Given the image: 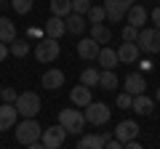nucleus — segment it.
<instances>
[{
	"label": "nucleus",
	"mask_w": 160,
	"mask_h": 149,
	"mask_svg": "<svg viewBox=\"0 0 160 149\" xmlns=\"http://www.w3.org/2000/svg\"><path fill=\"white\" fill-rule=\"evenodd\" d=\"M40 136H43V128H40V123L35 120V117H24L22 123H16V141L19 144L29 147V144H35Z\"/></svg>",
	"instance_id": "nucleus-1"
},
{
	"label": "nucleus",
	"mask_w": 160,
	"mask_h": 149,
	"mask_svg": "<svg viewBox=\"0 0 160 149\" xmlns=\"http://www.w3.org/2000/svg\"><path fill=\"white\" fill-rule=\"evenodd\" d=\"M59 53H62V48H59V40H56V37H48V35H46V37H40L38 46H35V59H38V61H43V64L56 61Z\"/></svg>",
	"instance_id": "nucleus-2"
},
{
	"label": "nucleus",
	"mask_w": 160,
	"mask_h": 149,
	"mask_svg": "<svg viewBox=\"0 0 160 149\" xmlns=\"http://www.w3.org/2000/svg\"><path fill=\"white\" fill-rule=\"evenodd\" d=\"M59 123L67 128V133H80L88 120H86V112H80V109H62L59 112Z\"/></svg>",
	"instance_id": "nucleus-3"
},
{
	"label": "nucleus",
	"mask_w": 160,
	"mask_h": 149,
	"mask_svg": "<svg viewBox=\"0 0 160 149\" xmlns=\"http://www.w3.org/2000/svg\"><path fill=\"white\" fill-rule=\"evenodd\" d=\"M16 109H19V115H22V117H35L40 112V96H38V93H32V91L19 93Z\"/></svg>",
	"instance_id": "nucleus-4"
},
{
	"label": "nucleus",
	"mask_w": 160,
	"mask_h": 149,
	"mask_svg": "<svg viewBox=\"0 0 160 149\" xmlns=\"http://www.w3.org/2000/svg\"><path fill=\"white\" fill-rule=\"evenodd\" d=\"M109 115H112V109L104 101H91L86 107V120L91 123V125H104V123H109Z\"/></svg>",
	"instance_id": "nucleus-5"
},
{
	"label": "nucleus",
	"mask_w": 160,
	"mask_h": 149,
	"mask_svg": "<svg viewBox=\"0 0 160 149\" xmlns=\"http://www.w3.org/2000/svg\"><path fill=\"white\" fill-rule=\"evenodd\" d=\"M40 138H43V147L46 149H59L64 144V138H67V128H64L62 123H59V125H48Z\"/></svg>",
	"instance_id": "nucleus-6"
},
{
	"label": "nucleus",
	"mask_w": 160,
	"mask_h": 149,
	"mask_svg": "<svg viewBox=\"0 0 160 149\" xmlns=\"http://www.w3.org/2000/svg\"><path fill=\"white\" fill-rule=\"evenodd\" d=\"M131 6H133V0H104L107 19H112V22H123Z\"/></svg>",
	"instance_id": "nucleus-7"
},
{
	"label": "nucleus",
	"mask_w": 160,
	"mask_h": 149,
	"mask_svg": "<svg viewBox=\"0 0 160 149\" xmlns=\"http://www.w3.org/2000/svg\"><path fill=\"white\" fill-rule=\"evenodd\" d=\"M16 120H19V109H16V104L3 101V107H0V133L11 131V128L16 125Z\"/></svg>",
	"instance_id": "nucleus-8"
},
{
	"label": "nucleus",
	"mask_w": 160,
	"mask_h": 149,
	"mask_svg": "<svg viewBox=\"0 0 160 149\" xmlns=\"http://www.w3.org/2000/svg\"><path fill=\"white\" fill-rule=\"evenodd\" d=\"M115 136V131H104V133H91V136H83L78 141V147L80 149H102V147H107V141Z\"/></svg>",
	"instance_id": "nucleus-9"
},
{
	"label": "nucleus",
	"mask_w": 160,
	"mask_h": 149,
	"mask_svg": "<svg viewBox=\"0 0 160 149\" xmlns=\"http://www.w3.org/2000/svg\"><path fill=\"white\" fill-rule=\"evenodd\" d=\"M99 51H102V43H96L93 37H83V40L78 43V56L86 59V61H93V59L99 56Z\"/></svg>",
	"instance_id": "nucleus-10"
},
{
	"label": "nucleus",
	"mask_w": 160,
	"mask_h": 149,
	"mask_svg": "<svg viewBox=\"0 0 160 149\" xmlns=\"http://www.w3.org/2000/svg\"><path fill=\"white\" fill-rule=\"evenodd\" d=\"M139 53H142V48H139L133 40H123V46H118V56H120V61H123V64L139 61Z\"/></svg>",
	"instance_id": "nucleus-11"
},
{
	"label": "nucleus",
	"mask_w": 160,
	"mask_h": 149,
	"mask_svg": "<svg viewBox=\"0 0 160 149\" xmlns=\"http://www.w3.org/2000/svg\"><path fill=\"white\" fill-rule=\"evenodd\" d=\"M136 133H139V125L133 120H123V123H118V128H115V138H120L123 144L131 141V138H136Z\"/></svg>",
	"instance_id": "nucleus-12"
},
{
	"label": "nucleus",
	"mask_w": 160,
	"mask_h": 149,
	"mask_svg": "<svg viewBox=\"0 0 160 149\" xmlns=\"http://www.w3.org/2000/svg\"><path fill=\"white\" fill-rule=\"evenodd\" d=\"M96 61H99V67H104V69H115L118 61H120V56H118V51H112V46H102Z\"/></svg>",
	"instance_id": "nucleus-13"
},
{
	"label": "nucleus",
	"mask_w": 160,
	"mask_h": 149,
	"mask_svg": "<svg viewBox=\"0 0 160 149\" xmlns=\"http://www.w3.org/2000/svg\"><path fill=\"white\" fill-rule=\"evenodd\" d=\"M69 101H72L75 107H83V109H86L88 104H91V88L80 83L78 88H72V91H69Z\"/></svg>",
	"instance_id": "nucleus-14"
},
{
	"label": "nucleus",
	"mask_w": 160,
	"mask_h": 149,
	"mask_svg": "<svg viewBox=\"0 0 160 149\" xmlns=\"http://www.w3.org/2000/svg\"><path fill=\"white\" fill-rule=\"evenodd\" d=\"M62 85H64V72L62 69H48L43 74V88L46 91H59Z\"/></svg>",
	"instance_id": "nucleus-15"
},
{
	"label": "nucleus",
	"mask_w": 160,
	"mask_h": 149,
	"mask_svg": "<svg viewBox=\"0 0 160 149\" xmlns=\"http://www.w3.org/2000/svg\"><path fill=\"white\" fill-rule=\"evenodd\" d=\"M144 88H147V80H144L142 72H131L126 77V91L133 93V96H139V93H144Z\"/></svg>",
	"instance_id": "nucleus-16"
},
{
	"label": "nucleus",
	"mask_w": 160,
	"mask_h": 149,
	"mask_svg": "<svg viewBox=\"0 0 160 149\" xmlns=\"http://www.w3.org/2000/svg\"><path fill=\"white\" fill-rule=\"evenodd\" d=\"M46 35L48 37H62V35H67V22H64V16H51L46 24Z\"/></svg>",
	"instance_id": "nucleus-17"
},
{
	"label": "nucleus",
	"mask_w": 160,
	"mask_h": 149,
	"mask_svg": "<svg viewBox=\"0 0 160 149\" xmlns=\"http://www.w3.org/2000/svg\"><path fill=\"white\" fill-rule=\"evenodd\" d=\"M86 27H88V22H86V16H83V13H69L67 16V32L69 35H83L86 32Z\"/></svg>",
	"instance_id": "nucleus-18"
},
{
	"label": "nucleus",
	"mask_w": 160,
	"mask_h": 149,
	"mask_svg": "<svg viewBox=\"0 0 160 149\" xmlns=\"http://www.w3.org/2000/svg\"><path fill=\"white\" fill-rule=\"evenodd\" d=\"M91 37L96 43H102V46H107V43H112V29L107 27V24H91Z\"/></svg>",
	"instance_id": "nucleus-19"
},
{
	"label": "nucleus",
	"mask_w": 160,
	"mask_h": 149,
	"mask_svg": "<svg viewBox=\"0 0 160 149\" xmlns=\"http://www.w3.org/2000/svg\"><path fill=\"white\" fill-rule=\"evenodd\" d=\"M16 40V24L11 22V19H3L0 16V43H11Z\"/></svg>",
	"instance_id": "nucleus-20"
},
{
	"label": "nucleus",
	"mask_w": 160,
	"mask_h": 149,
	"mask_svg": "<svg viewBox=\"0 0 160 149\" xmlns=\"http://www.w3.org/2000/svg\"><path fill=\"white\" fill-rule=\"evenodd\" d=\"M147 16H149V13L144 11L142 6H131V8H128V13H126L128 24H133V27H142V24L147 22Z\"/></svg>",
	"instance_id": "nucleus-21"
},
{
	"label": "nucleus",
	"mask_w": 160,
	"mask_h": 149,
	"mask_svg": "<svg viewBox=\"0 0 160 149\" xmlns=\"http://www.w3.org/2000/svg\"><path fill=\"white\" fill-rule=\"evenodd\" d=\"M131 109L136 115H149V112H152V99L144 96V93H139V96H133V107Z\"/></svg>",
	"instance_id": "nucleus-22"
},
{
	"label": "nucleus",
	"mask_w": 160,
	"mask_h": 149,
	"mask_svg": "<svg viewBox=\"0 0 160 149\" xmlns=\"http://www.w3.org/2000/svg\"><path fill=\"white\" fill-rule=\"evenodd\" d=\"M51 13L53 16H69L72 13V0H51Z\"/></svg>",
	"instance_id": "nucleus-23"
},
{
	"label": "nucleus",
	"mask_w": 160,
	"mask_h": 149,
	"mask_svg": "<svg viewBox=\"0 0 160 149\" xmlns=\"http://www.w3.org/2000/svg\"><path fill=\"white\" fill-rule=\"evenodd\" d=\"M99 88H104V91H115V88H118V74H115L112 69H104L102 77H99Z\"/></svg>",
	"instance_id": "nucleus-24"
},
{
	"label": "nucleus",
	"mask_w": 160,
	"mask_h": 149,
	"mask_svg": "<svg viewBox=\"0 0 160 149\" xmlns=\"http://www.w3.org/2000/svg\"><path fill=\"white\" fill-rule=\"evenodd\" d=\"M152 35H155V29H139V37H136V46L142 48L144 53H149V48H152Z\"/></svg>",
	"instance_id": "nucleus-25"
},
{
	"label": "nucleus",
	"mask_w": 160,
	"mask_h": 149,
	"mask_svg": "<svg viewBox=\"0 0 160 149\" xmlns=\"http://www.w3.org/2000/svg\"><path fill=\"white\" fill-rule=\"evenodd\" d=\"M86 16H88V22H91V24H102L104 19H107V8H104V6H91Z\"/></svg>",
	"instance_id": "nucleus-26"
},
{
	"label": "nucleus",
	"mask_w": 160,
	"mask_h": 149,
	"mask_svg": "<svg viewBox=\"0 0 160 149\" xmlns=\"http://www.w3.org/2000/svg\"><path fill=\"white\" fill-rule=\"evenodd\" d=\"M99 77H102V72H99V69H83L80 83H83V85H88V88H93V85H99Z\"/></svg>",
	"instance_id": "nucleus-27"
},
{
	"label": "nucleus",
	"mask_w": 160,
	"mask_h": 149,
	"mask_svg": "<svg viewBox=\"0 0 160 149\" xmlns=\"http://www.w3.org/2000/svg\"><path fill=\"white\" fill-rule=\"evenodd\" d=\"M27 51H29L27 40H19V37H16V40L11 43V53H13V56H19V59H22V56H27Z\"/></svg>",
	"instance_id": "nucleus-28"
},
{
	"label": "nucleus",
	"mask_w": 160,
	"mask_h": 149,
	"mask_svg": "<svg viewBox=\"0 0 160 149\" xmlns=\"http://www.w3.org/2000/svg\"><path fill=\"white\" fill-rule=\"evenodd\" d=\"M32 3H35V0H11V6H13L16 13H29V11H32Z\"/></svg>",
	"instance_id": "nucleus-29"
},
{
	"label": "nucleus",
	"mask_w": 160,
	"mask_h": 149,
	"mask_svg": "<svg viewBox=\"0 0 160 149\" xmlns=\"http://www.w3.org/2000/svg\"><path fill=\"white\" fill-rule=\"evenodd\" d=\"M118 107H120V109H131V107H133V93L123 91V93L118 96Z\"/></svg>",
	"instance_id": "nucleus-30"
},
{
	"label": "nucleus",
	"mask_w": 160,
	"mask_h": 149,
	"mask_svg": "<svg viewBox=\"0 0 160 149\" xmlns=\"http://www.w3.org/2000/svg\"><path fill=\"white\" fill-rule=\"evenodd\" d=\"M88 8H91V0H72V11L75 13H83V16H86Z\"/></svg>",
	"instance_id": "nucleus-31"
},
{
	"label": "nucleus",
	"mask_w": 160,
	"mask_h": 149,
	"mask_svg": "<svg viewBox=\"0 0 160 149\" xmlns=\"http://www.w3.org/2000/svg\"><path fill=\"white\" fill-rule=\"evenodd\" d=\"M136 37H139V27L126 24V27H123V40H133V43H136Z\"/></svg>",
	"instance_id": "nucleus-32"
},
{
	"label": "nucleus",
	"mask_w": 160,
	"mask_h": 149,
	"mask_svg": "<svg viewBox=\"0 0 160 149\" xmlns=\"http://www.w3.org/2000/svg\"><path fill=\"white\" fill-rule=\"evenodd\" d=\"M0 99H3V101H8V104H16L19 93L13 91V88H3V91H0Z\"/></svg>",
	"instance_id": "nucleus-33"
},
{
	"label": "nucleus",
	"mask_w": 160,
	"mask_h": 149,
	"mask_svg": "<svg viewBox=\"0 0 160 149\" xmlns=\"http://www.w3.org/2000/svg\"><path fill=\"white\" fill-rule=\"evenodd\" d=\"M149 53H160V29L155 27V35H152V48H149Z\"/></svg>",
	"instance_id": "nucleus-34"
},
{
	"label": "nucleus",
	"mask_w": 160,
	"mask_h": 149,
	"mask_svg": "<svg viewBox=\"0 0 160 149\" xmlns=\"http://www.w3.org/2000/svg\"><path fill=\"white\" fill-rule=\"evenodd\" d=\"M8 53H11V46H8V43H0V61H6Z\"/></svg>",
	"instance_id": "nucleus-35"
},
{
	"label": "nucleus",
	"mask_w": 160,
	"mask_h": 149,
	"mask_svg": "<svg viewBox=\"0 0 160 149\" xmlns=\"http://www.w3.org/2000/svg\"><path fill=\"white\" fill-rule=\"evenodd\" d=\"M149 19H152V24H155V27H158V29H160V6H158V8H155V11H152V13H149Z\"/></svg>",
	"instance_id": "nucleus-36"
},
{
	"label": "nucleus",
	"mask_w": 160,
	"mask_h": 149,
	"mask_svg": "<svg viewBox=\"0 0 160 149\" xmlns=\"http://www.w3.org/2000/svg\"><path fill=\"white\" fill-rule=\"evenodd\" d=\"M158 101H160V88H158Z\"/></svg>",
	"instance_id": "nucleus-37"
},
{
	"label": "nucleus",
	"mask_w": 160,
	"mask_h": 149,
	"mask_svg": "<svg viewBox=\"0 0 160 149\" xmlns=\"http://www.w3.org/2000/svg\"><path fill=\"white\" fill-rule=\"evenodd\" d=\"M0 91H3V88H0Z\"/></svg>",
	"instance_id": "nucleus-38"
}]
</instances>
